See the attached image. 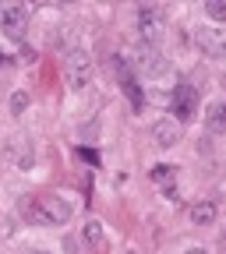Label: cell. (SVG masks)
Here are the masks:
<instances>
[{
    "instance_id": "cell-1",
    "label": "cell",
    "mask_w": 226,
    "mask_h": 254,
    "mask_svg": "<svg viewBox=\"0 0 226 254\" xmlns=\"http://www.w3.org/2000/svg\"><path fill=\"white\" fill-rule=\"evenodd\" d=\"M18 212L32 226H64V222H71L75 205L64 194H39V198H21Z\"/></svg>"
},
{
    "instance_id": "cell-2",
    "label": "cell",
    "mask_w": 226,
    "mask_h": 254,
    "mask_svg": "<svg viewBox=\"0 0 226 254\" xmlns=\"http://www.w3.org/2000/svg\"><path fill=\"white\" fill-rule=\"evenodd\" d=\"M135 25H138L142 43L159 46V39H163V32H166V25H170L166 7H163V4H142V7H138V14H135Z\"/></svg>"
},
{
    "instance_id": "cell-3",
    "label": "cell",
    "mask_w": 226,
    "mask_h": 254,
    "mask_svg": "<svg viewBox=\"0 0 226 254\" xmlns=\"http://www.w3.org/2000/svg\"><path fill=\"white\" fill-rule=\"evenodd\" d=\"M92 74H95V64H92L88 50H68V57H64V81H68V88L71 92L88 88Z\"/></svg>"
},
{
    "instance_id": "cell-4",
    "label": "cell",
    "mask_w": 226,
    "mask_h": 254,
    "mask_svg": "<svg viewBox=\"0 0 226 254\" xmlns=\"http://www.w3.org/2000/svg\"><path fill=\"white\" fill-rule=\"evenodd\" d=\"M135 71L142 78H163L170 71V60H166V53L159 50V46L138 43V50H135Z\"/></svg>"
},
{
    "instance_id": "cell-5",
    "label": "cell",
    "mask_w": 226,
    "mask_h": 254,
    "mask_svg": "<svg viewBox=\"0 0 226 254\" xmlns=\"http://www.w3.org/2000/svg\"><path fill=\"white\" fill-rule=\"evenodd\" d=\"M195 43H198V50H202L205 57L226 60V28H223V25H202V28L195 32Z\"/></svg>"
},
{
    "instance_id": "cell-6",
    "label": "cell",
    "mask_w": 226,
    "mask_h": 254,
    "mask_svg": "<svg viewBox=\"0 0 226 254\" xmlns=\"http://www.w3.org/2000/svg\"><path fill=\"white\" fill-rule=\"evenodd\" d=\"M170 110H173L177 124H180V120H191V117L198 113V88L187 85V81H180V85L170 92Z\"/></svg>"
},
{
    "instance_id": "cell-7",
    "label": "cell",
    "mask_w": 226,
    "mask_h": 254,
    "mask_svg": "<svg viewBox=\"0 0 226 254\" xmlns=\"http://www.w3.org/2000/svg\"><path fill=\"white\" fill-rule=\"evenodd\" d=\"M28 25V7L25 4H0V32L11 39H21V32Z\"/></svg>"
},
{
    "instance_id": "cell-8",
    "label": "cell",
    "mask_w": 226,
    "mask_h": 254,
    "mask_svg": "<svg viewBox=\"0 0 226 254\" xmlns=\"http://www.w3.org/2000/svg\"><path fill=\"white\" fill-rule=\"evenodd\" d=\"M152 138H155V145H159V148H173V145L180 141V124H177L173 117L155 120V127H152Z\"/></svg>"
},
{
    "instance_id": "cell-9",
    "label": "cell",
    "mask_w": 226,
    "mask_h": 254,
    "mask_svg": "<svg viewBox=\"0 0 226 254\" xmlns=\"http://www.w3.org/2000/svg\"><path fill=\"white\" fill-rule=\"evenodd\" d=\"M205 127L212 134H226V99H216L205 113Z\"/></svg>"
},
{
    "instance_id": "cell-10",
    "label": "cell",
    "mask_w": 226,
    "mask_h": 254,
    "mask_svg": "<svg viewBox=\"0 0 226 254\" xmlns=\"http://www.w3.org/2000/svg\"><path fill=\"white\" fill-rule=\"evenodd\" d=\"M187 215H191L195 226H212V222H216V205L212 201H195Z\"/></svg>"
},
{
    "instance_id": "cell-11",
    "label": "cell",
    "mask_w": 226,
    "mask_h": 254,
    "mask_svg": "<svg viewBox=\"0 0 226 254\" xmlns=\"http://www.w3.org/2000/svg\"><path fill=\"white\" fill-rule=\"evenodd\" d=\"M205 18H209V25H223L226 28V0H209V4H205Z\"/></svg>"
},
{
    "instance_id": "cell-12",
    "label": "cell",
    "mask_w": 226,
    "mask_h": 254,
    "mask_svg": "<svg viewBox=\"0 0 226 254\" xmlns=\"http://www.w3.org/2000/svg\"><path fill=\"white\" fill-rule=\"evenodd\" d=\"M152 180L163 187V190H173V180H177V170L173 166H152Z\"/></svg>"
},
{
    "instance_id": "cell-13",
    "label": "cell",
    "mask_w": 226,
    "mask_h": 254,
    "mask_svg": "<svg viewBox=\"0 0 226 254\" xmlns=\"http://www.w3.org/2000/svg\"><path fill=\"white\" fill-rule=\"evenodd\" d=\"M81 240L95 247V244L103 240V226H99V222H95V219H92V222H85V230H81Z\"/></svg>"
},
{
    "instance_id": "cell-14",
    "label": "cell",
    "mask_w": 226,
    "mask_h": 254,
    "mask_svg": "<svg viewBox=\"0 0 226 254\" xmlns=\"http://www.w3.org/2000/svg\"><path fill=\"white\" fill-rule=\"evenodd\" d=\"M25 106H28V92H25V88H18V92L11 95V113H14V117H21V113H25Z\"/></svg>"
},
{
    "instance_id": "cell-15",
    "label": "cell",
    "mask_w": 226,
    "mask_h": 254,
    "mask_svg": "<svg viewBox=\"0 0 226 254\" xmlns=\"http://www.w3.org/2000/svg\"><path fill=\"white\" fill-rule=\"evenodd\" d=\"M184 254H209V251H205V247H187Z\"/></svg>"
},
{
    "instance_id": "cell-16",
    "label": "cell",
    "mask_w": 226,
    "mask_h": 254,
    "mask_svg": "<svg viewBox=\"0 0 226 254\" xmlns=\"http://www.w3.org/2000/svg\"><path fill=\"white\" fill-rule=\"evenodd\" d=\"M28 254H50V251H43V247H36V251H28Z\"/></svg>"
},
{
    "instance_id": "cell-17",
    "label": "cell",
    "mask_w": 226,
    "mask_h": 254,
    "mask_svg": "<svg viewBox=\"0 0 226 254\" xmlns=\"http://www.w3.org/2000/svg\"><path fill=\"white\" fill-rule=\"evenodd\" d=\"M4 60H7V57H4V53H0V64H4Z\"/></svg>"
}]
</instances>
